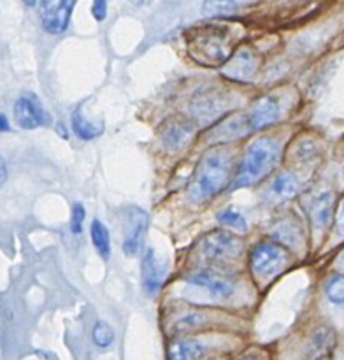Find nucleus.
I'll return each instance as SVG.
<instances>
[{
	"instance_id": "9",
	"label": "nucleus",
	"mask_w": 344,
	"mask_h": 360,
	"mask_svg": "<svg viewBox=\"0 0 344 360\" xmlns=\"http://www.w3.org/2000/svg\"><path fill=\"white\" fill-rule=\"evenodd\" d=\"M228 95L221 94V91H202L193 98L192 105V115L199 123H211L216 118H220L228 108Z\"/></svg>"
},
{
	"instance_id": "6",
	"label": "nucleus",
	"mask_w": 344,
	"mask_h": 360,
	"mask_svg": "<svg viewBox=\"0 0 344 360\" xmlns=\"http://www.w3.org/2000/svg\"><path fill=\"white\" fill-rule=\"evenodd\" d=\"M147 229V214L137 206H130L123 211V252L133 257L143 246Z\"/></svg>"
},
{
	"instance_id": "16",
	"label": "nucleus",
	"mask_w": 344,
	"mask_h": 360,
	"mask_svg": "<svg viewBox=\"0 0 344 360\" xmlns=\"http://www.w3.org/2000/svg\"><path fill=\"white\" fill-rule=\"evenodd\" d=\"M298 192V179L297 176L291 174V172L283 171L272 179V183L269 185V197L277 202H283V200L291 199L295 193Z\"/></svg>"
},
{
	"instance_id": "26",
	"label": "nucleus",
	"mask_w": 344,
	"mask_h": 360,
	"mask_svg": "<svg viewBox=\"0 0 344 360\" xmlns=\"http://www.w3.org/2000/svg\"><path fill=\"white\" fill-rule=\"evenodd\" d=\"M112 340H114V333H112L111 327L105 322H98L93 329L95 345L100 348H107L112 343Z\"/></svg>"
},
{
	"instance_id": "14",
	"label": "nucleus",
	"mask_w": 344,
	"mask_h": 360,
	"mask_svg": "<svg viewBox=\"0 0 344 360\" xmlns=\"http://www.w3.org/2000/svg\"><path fill=\"white\" fill-rule=\"evenodd\" d=\"M333 348H336V333L330 327H318L309 338L305 355L307 360H323L332 354Z\"/></svg>"
},
{
	"instance_id": "24",
	"label": "nucleus",
	"mask_w": 344,
	"mask_h": 360,
	"mask_svg": "<svg viewBox=\"0 0 344 360\" xmlns=\"http://www.w3.org/2000/svg\"><path fill=\"white\" fill-rule=\"evenodd\" d=\"M218 221L225 227L235 229V231H246L248 229V224H246V218L239 213L235 207H227V210L221 211L218 214Z\"/></svg>"
},
{
	"instance_id": "13",
	"label": "nucleus",
	"mask_w": 344,
	"mask_h": 360,
	"mask_svg": "<svg viewBox=\"0 0 344 360\" xmlns=\"http://www.w3.org/2000/svg\"><path fill=\"white\" fill-rule=\"evenodd\" d=\"M193 134H195V127L181 118L168 120L160 129L161 144L168 151H178L183 146H186V143L192 139Z\"/></svg>"
},
{
	"instance_id": "32",
	"label": "nucleus",
	"mask_w": 344,
	"mask_h": 360,
	"mask_svg": "<svg viewBox=\"0 0 344 360\" xmlns=\"http://www.w3.org/2000/svg\"><path fill=\"white\" fill-rule=\"evenodd\" d=\"M239 360H265L262 354H256V352H253V354H246L244 357H241Z\"/></svg>"
},
{
	"instance_id": "27",
	"label": "nucleus",
	"mask_w": 344,
	"mask_h": 360,
	"mask_svg": "<svg viewBox=\"0 0 344 360\" xmlns=\"http://www.w3.org/2000/svg\"><path fill=\"white\" fill-rule=\"evenodd\" d=\"M86 213H84V207L79 202L72 206V220H70V229H72L74 234H81L83 231V221Z\"/></svg>"
},
{
	"instance_id": "15",
	"label": "nucleus",
	"mask_w": 344,
	"mask_h": 360,
	"mask_svg": "<svg viewBox=\"0 0 344 360\" xmlns=\"http://www.w3.org/2000/svg\"><path fill=\"white\" fill-rule=\"evenodd\" d=\"M165 269L160 262L158 257L154 255L153 250H147L146 255L143 259V267H140V276H143V288L147 295H154L161 287L164 281Z\"/></svg>"
},
{
	"instance_id": "28",
	"label": "nucleus",
	"mask_w": 344,
	"mask_h": 360,
	"mask_svg": "<svg viewBox=\"0 0 344 360\" xmlns=\"http://www.w3.org/2000/svg\"><path fill=\"white\" fill-rule=\"evenodd\" d=\"M91 13L97 21H104L105 14H107V0H93V7H91Z\"/></svg>"
},
{
	"instance_id": "22",
	"label": "nucleus",
	"mask_w": 344,
	"mask_h": 360,
	"mask_svg": "<svg viewBox=\"0 0 344 360\" xmlns=\"http://www.w3.org/2000/svg\"><path fill=\"white\" fill-rule=\"evenodd\" d=\"M237 7L235 0H204L202 13L207 18H220L232 14Z\"/></svg>"
},
{
	"instance_id": "34",
	"label": "nucleus",
	"mask_w": 344,
	"mask_h": 360,
	"mask_svg": "<svg viewBox=\"0 0 344 360\" xmlns=\"http://www.w3.org/2000/svg\"><path fill=\"white\" fill-rule=\"evenodd\" d=\"M337 266H339L340 269L344 271V250H343V253H340V255L337 257Z\"/></svg>"
},
{
	"instance_id": "3",
	"label": "nucleus",
	"mask_w": 344,
	"mask_h": 360,
	"mask_svg": "<svg viewBox=\"0 0 344 360\" xmlns=\"http://www.w3.org/2000/svg\"><path fill=\"white\" fill-rule=\"evenodd\" d=\"M279 160V146L269 137L256 139L246 148L241 165L235 174V186H249L265 178Z\"/></svg>"
},
{
	"instance_id": "17",
	"label": "nucleus",
	"mask_w": 344,
	"mask_h": 360,
	"mask_svg": "<svg viewBox=\"0 0 344 360\" xmlns=\"http://www.w3.org/2000/svg\"><path fill=\"white\" fill-rule=\"evenodd\" d=\"M206 355V345L197 340H178L168 347V360H200Z\"/></svg>"
},
{
	"instance_id": "19",
	"label": "nucleus",
	"mask_w": 344,
	"mask_h": 360,
	"mask_svg": "<svg viewBox=\"0 0 344 360\" xmlns=\"http://www.w3.org/2000/svg\"><path fill=\"white\" fill-rule=\"evenodd\" d=\"M72 129L74 132L84 141L95 139V137H98L104 132V125H102V123H97V125H95V123L88 122L79 109H76V111L72 112Z\"/></svg>"
},
{
	"instance_id": "7",
	"label": "nucleus",
	"mask_w": 344,
	"mask_h": 360,
	"mask_svg": "<svg viewBox=\"0 0 344 360\" xmlns=\"http://www.w3.org/2000/svg\"><path fill=\"white\" fill-rule=\"evenodd\" d=\"M74 6H76V0H41L39 14H41V23L44 30L55 35L65 32Z\"/></svg>"
},
{
	"instance_id": "20",
	"label": "nucleus",
	"mask_w": 344,
	"mask_h": 360,
	"mask_svg": "<svg viewBox=\"0 0 344 360\" xmlns=\"http://www.w3.org/2000/svg\"><path fill=\"white\" fill-rule=\"evenodd\" d=\"M90 234L98 255H100L102 259H109V255H111V239H109L107 227H105L100 220H93L91 221Z\"/></svg>"
},
{
	"instance_id": "23",
	"label": "nucleus",
	"mask_w": 344,
	"mask_h": 360,
	"mask_svg": "<svg viewBox=\"0 0 344 360\" xmlns=\"http://www.w3.org/2000/svg\"><path fill=\"white\" fill-rule=\"evenodd\" d=\"M204 320H206V316H204L202 313L190 311V313H186V315L179 316V319L172 323V333H176V334L190 333V330H193V329H197V327L202 326Z\"/></svg>"
},
{
	"instance_id": "10",
	"label": "nucleus",
	"mask_w": 344,
	"mask_h": 360,
	"mask_svg": "<svg viewBox=\"0 0 344 360\" xmlns=\"http://www.w3.org/2000/svg\"><path fill=\"white\" fill-rule=\"evenodd\" d=\"M186 281L192 285H197L200 288H206L213 297L218 299L230 297L235 288V281L230 276L211 269L195 271V273L186 278Z\"/></svg>"
},
{
	"instance_id": "30",
	"label": "nucleus",
	"mask_w": 344,
	"mask_h": 360,
	"mask_svg": "<svg viewBox=\"0 0 344 360\" xmlns=\"http://www.w3.org/2000/svg\"><path fill=\"white\" fill-rule=\"evenodd\" d=\"M6 179H7V165H6V160L0 157V190H2Z\"/></svg>"
},
{
	"instance_id": "29",
	"label": "nucleus",
	"mask_w": 344,
	"mask_h": 360,
	"mask_svg": "<svg viewBox=\"0 0 344 360\" xmlns=\"http://www.w3.org/2000/svg\"><path fill=\"white\" fill-rule=\"evenodd\" d=\"M336 232L340 238H344V199H340L336 211Z\"/></svg>"
},
{
	"instance_id": "12",
	"label": "nucleus",
	"mask_w": 344,
	"mask_h": 360,
	"mask_svg": "<svg viewBox=\"0 0 344 360\" xmlns=\"http://www.w3.org/2000/svg\"><path fill=\"white\" fill-rule=\"evenodd\" d=\"M279 118V104L272 97H260L256 98L248 109L244 122L248 130H262L265 127L274 125Z\"/></svg>"
},
{
	"instance_id": "2",
	"label": "nucleus",
	"mask_w": 344,
	"mask_h": 360,
	"mask_svg": "<svg viewBox=\"0 0 344 360\" xmlns=\"http://www.w3.org/2000/svg\"><path fill=\"white\" fill-rule=\"evenodd\" d=\"M190 56L202 65H221L230 58L232 35L225 25H202L185 35Z\"/></svg>"
},
{
	"instance_id": "21",
	"label": "nucleus",
	"mask_w": 344,
	"mask_h": 360,
	"mask_svg": "<svg viewBox=\"0 0 344 360\" xmlns=\"http://www.w3.org/2000/svg\"><path fill=\"white\" fill-rule=\"evenodd\" d=\"M274 239H277L279 243L288 246H293L298 243V238H300V232H298V227L295 225V221L281 220L274 225L272 229Z\"/></svg>"
},
{
	"instance_id": "8",
	"label": "nucleus",
	"mask_w": 344,
	"mask_h": 360,
	"mask_svg": "<svg viewBox=\"0 0 344 360\" xmlns=\"http://www.w3.org/2000/svg\"><path fill=\"white\" fill-rule=\"evenodd\" d=\"M14 120L25 130L39 129L51 123V116L34 94H23L18 97L14 104Z\"/></svg>"
},
{
	"instance_id": "31",
	"label": "nucleus",
	"mask_w": 344,
	"mask_h": 360,
	"mask_svg": "<svg viewBox=\"0 0 344 360\" xmlns=\"http://www.w3.org/2000/svg\"><path fill=\"white\" fill-rule=\"evenodd\" d=\"M9 130V122H7V116L0 112V134L7 132Z\"/></svg>"
},
{
	"instance_id": "25",
	"label": "nucleus",
	"mask_w": 344,
	"mask_h": 360,
	"mask_svg": "<svg viewBox=\"0 0 344 360\" xmlns=\"http://www.w3.org/2000/svg\"><path fill=\"white\" fill-rule=\"evenodd\" d=\"M325 294L332 304L344 306V276L330 278L325 287Z\"/></svg>"
},
{
	"instance_id": "18",
	"label": "nucleus",
	"mask_w": 344,
	"mask_h": 360,
	"mask_svg": "<svg viewBox=\"0 0 344 360\" xmlns=\"http://www.w3.org/2000/svg\"><path fill=\"white\" fill-rule=\"evenodd\" d=\"M332 193L323 190L318 195L312 197L311 206H309V214H311L312 224L318 229H323L330 221V217H332Z\"/></svg>"
},
{
	"instance_id": "33",
	"label": "nucleus",
	"mask_w": 344,
	"mask_h": 360,
	"mask_svg": "<svg viewBox=\"0 0 344 360\" xmlns=\"http://www.w3.org/2000/svg\"><path fill=\"white\" fill-rule=\"evenodd\" d=\"M128 2H132L133 6H139V7H143V6H147V4H150L151 0H128Z\"/></svg>"
},
{
	"instance_id": "4",
	"label": "nucleus",
	"mask_w": 344,
	"mask_h": 360,
	"mask_svg": "<svg viewBox=\"0 0 344 360\" xmlns=\"http://www.w3.org/2000/svg\"><path fill=\"white\" fill-rule=\"evenodd\" d=\"M242 248L244 245L237 236L228 234L225 231H213L200 239L197 246V255L207 264H221L237 259Z\"/></svg>"
},
{
	"instance_id": "11",
	"label": "nucleus",
	"mask_w": 344,
	"mask_h": 360,
	"mask_svg": "<svg viewBox=\"0 0 344 360\" xmlns=\"http://www.w3.org/2000/svg\"><path fill=\"white\" fill-rule=\"evenodd\" d=\"M256 69H258V60L255 53L249 48H241L225 62L223 74L232 81L248 83L255 77Z\"/></svg>"
},
{
	"instance_id": "35",
	"label": "nucleus",
	"mask_w": 344,
	"mask_h": 360,
	"mask_svg": "<svg viewBox=\"0 0 344 360\" xmlns=\"http://www.w3.org/2000/svg\"><path fill=\"white\" fill-rule=\"evenodd\" d=\"M25 4H28V6H34L35 0H25Z\"/></svg>"
},
{
	"instance_id": "5",
	"label": "nucleus",
	"mask_w": 344,
	"mask_h": 360,
	"mask_svg": "<svg viewBox=\"0 0 344 360\" xmlns=\"http://www.w3.org/2000/svg\"><path fill=\"white\" fill-rule=\"evenodd\" d=\"M290 262L286 250L276 243H260L251 250L249 264L253 273L260 278H270L279 274Z\"/></svg>"
},
{
	"instance_id": "1",
	"label": "nucleus",
	"mask_w": 344,
	"mask_h": 360,
	"mask_svg": "<svg viewBox=\"0 0 344 360\" xmlns=\"http://www.w3.org/2000/svg\"><path fill=\"white\" fill-rule=\"evenodd\" d=\"M232 157L223 148H213L206 151L197 165L195 178L190 186V199L193 202H204L218 195L228 185Z\"/></svg>"
}]
</instances>
